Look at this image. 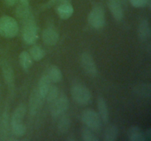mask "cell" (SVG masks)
Segmentation results:
<instances>
[{
  "label": "cell",
  "instance_id": "1",
  "mask_svg": "<svg viewBox=\"0 0 151 141\" xmlns=\"http://www.w3.org/2000/svg\"><path fill=\"white\" fill-rule=\"evenodd\" d=\"M19 32L17 21L10 16H2L0 18V35L5 38H16Z\"/></svg>",
  "mask_w": 151,
  "mask_h": 141
},
{
  "label": "cell",
  "instance_id": "2",
  "mask_svg": "<svg viewBox=\"0 0 151 141\" xmlns=\"http://www.w3.org/2000/svg\"><path fill=\"white\" fill-rule=\"evenodd\" d=\"M81 120L86 126L95 133L100 132L103 121L98 113L92 109H86L81 113Z\"/></svg>",
  "mask_w": 151,
  "mask_h": 141
},
{
  "label": "cell",
  "instance_id": "3",
  "mask_svg": "<svg viewBox=\"0 0 151 141\" xmlns=\"http://www.w3.org/2000/svg\"><path fill=\"white\" fill-rule=\"evenodd\" d=\"M71 95L77 104L87 105L91 101V93L86 85L83 84H75L71 88Z\"/></svg>",
  "mask_w": 151,
  "mask_h": 141
},
{
  "label": "cell",
  "instance_id": "4",
  "mask_svg": "<svg viewBox=\"0 0 151 141\" xmlns=\"http://www.w3.org/2000/svg\"><path fill=\"white\" fill-rule=\"evenodd\" d=\"M106 12L103 6L97 4L90 10L88 16V24L94 29H101L106 24Z\"/></svg>",
  "mask_w": 151,
  "mask_h": 141
},
{
  "label": "cell",
  "instance_id": "5",
  "mask_svg": "<svg viewBox=\"0 0 151 141\" xmlns=\"http://www.w3.org/2000/svg\"><path fill=\"white\" fill-rule=\"evenodd\" d=\"M22 38L24 42L27 45L32 46L36 43L38 39V28L35 21H30L24 24Z\"/></svg>",
  "mask_w": 151,
  "mask_h": 141
},
{
  "label": "cell",
  "instance_id": "6",
  "mask_svg": "<svg viewBox=\"0 0 151 141\" xmlns=\"http://www.w3.org/2000/svg\"><path fill=\"white\" fill-rule=\"evenodd\" d=\"M69 106V98L63 93L59 94L57 99L52 104L51 115L53 118H57L67 111Z\"/></svg>",
  "mask_w": 151,
  "mask_h": 141
},
{
  "label": "cell",
  "instance_id": "7",
  "mask_svg": "<svg viewBox=\"0 0 151 141\" xmlns=\"http://www.w3.org/2000/svg\"><path fill=\"white\" fill-rule=\"evenodd\" d=\"M80 63L84 71L91 77H95L97 75V65L93 56L88 52H83L80 57Z\"/></svg>",
  "mask_w": 151,
  "mask_h": 141
},
{
  "label": "cell",
  "instance_id": "8",
  "mask_svg": "<svg viewBox=\"0 0 151 141\" xmlns=\"http://www.w3.org/2000/svg\"><path fill=\"white\" fill-rule=\"evenodd\" d=\"M44 100V98L39 93L37 88L32 90L30 95H29V104H28L29 113L30 115L33 116L38 113V110H40L41 107L42 106Z\"/></svg>",
  "mask_w": 151,
  "mask_h": 141
},
{
  "label": "cell",
  "instance_id": "9",
  "mask_svg": "<svg viewBox=\"0 0 151 141\" xmlns=\"http://www.w3.org/2000/svg\"><path fill=\"white\" fill-rule=\"evenodd\" d=\"M108 7L112 16L116 21H121L124 18V10L120 0H109Z\"/></svg>",
  "mask_w": 151,
  "mask_h": 141
},
{
  "label": "cell",
  "instance_id": "10",
  "mask_svg": "<svg viewBox=\"0 0 151 141\" xmlns=\"http://www.w3.org/2000/svg\"><path fill=\"white\" fill-rule=\"evenodd\" d=\"M42 40L47 46H55L59 41V34L52 27H47L43 31Z\"/></svg>",
  "mask_w": 151,
  "mask_h": 141
},
{
  "label": "cell",
  "instance_id": "11",
  "mask_svg": "<svg viewBox=\"0 0 151 141\" xmlns=\"http://www.w3.org/2000/svg\"><path fill=\"white\" fill-rule=\"evenodd\" d=\"M137 33H138L139 39L142 42H147L150 40L151 36V31L150 23H149L148 20L143 19L142 21H141V22L139 24Z\"/></svg>",
  "mask_w": 151,
  "mask_h": 141
},
{
  "label": "cell",
  "instance_id": "12",
  "mask_svg": "<svg viewBox=\"0 0 151 141\" xmlns=\"http://www.w3.org/2000/svg\"><path fill=\"white\" fill-rule=\"evenodd\" d=\"M56 11L60 19H61L62 20H67L73 15L74 7L70 2L64 1L59 4Z\"/></svg>",
  "mask_w": 151,
  "mask_h": 141
},
{
  "label": "cell",
  "instance_id": "13",
  "mask_svg": "<svg viewBox=\"0 0 151 141\" xmlns=\"http://www.w3.org/2000/svg\"><path fill=\"white\" fill-rule=\"evenodd\" d=\"M127 137L131 141H144L145 140V131L138 126H131L127 131Z\"/></svg>",
  "mask_w": 151,
  "mask_h": 141
},
{
  "label": "cell",
  "instance_id": "14",
  "mask_svg": "<svg viewBox=\"0 0 151 141\" xmlns=\"http://www.w3.org/2000/svg\"><path fill=\"white\" fill-rule=\"evenodd\" d=\"M97 105L99 115L101 118L103 123L106 124L109 121V111L106 99L102 96L98 97L97 101Z\"/></svg>",
  "mask_w": 151,
  "mask_h": 141
},
{
  "label": "cell",
  "instance_id": "15",
  "mask_svg": "<svg viewBox=\"0 0 151 141\" xmlns=\"http://www.w3.org/2000/svg\"><path fill=\"white\" fill-rule=\"evenodd\" d=\"M27 110V108L26 104H19L15 109L14 112L12 114L11 119H10V125L23 123L24 118L25 115H26Z\"/></svg>",
  "mask_w": 151,
  "mask_h": 141
},
{
  "label": "cell",
  "instance_id": "16",
  "mask_svg": "<svg viewBox=\"0 0 151 141\" xmlns=\"http://www.w3.org/2000/svg\"><path fill=\"white\" fill-rule=\"evenodd\" d=\"M16 14L17 17L23 21L24 24L34 20V16L29 10V5L19 4L18 7H16Z\"/></svg>",
  "mask_w": 151,
  "mask_h": 141
},
{
  "label": "cell",
  "instance_id": "17",
  "mask_svg": "<svg viewBox=\"0 0 151 141\" xmlns=\"http://www.w3.org/2000/svg\"><path fill=\"white\" fill-rule=\"evenodd\" d=\"M1 70H2V74L4 82L7 84V86L10 88H14L15 74L11 66L8 63H4L2 65V67H1Z\"/></svg>",
  "mask_w": 151,
  "mask_h": 141
},
{
  "label": "cell",
  "instance_id": "18",
  "mask_svg": "<svg viewBox=\"0 0 151 141\" xmlns=\"http://www.w3.org/2000/svg\"><path fill=\"white\" fill-rule=\"evenodd\" d=\"M133 91L137 96L143 98H150L151 95L150 83H139L133 88Z\"/></svg>",
  "mask_w": 151,
  "mask_h": 141
},
{
  "label": "cell",
  "instance_id": "19",
  "mask_svg": "<svg viewBox=\"0 0 151 141\" xmlns=\"http://www.w3.org/2000/svg\"><path fill=\"white\" fill-rule=\"evenodd\" d=\"M71 126V120L70 118L68 115L63 114L59 117L58 121L57 124L58 132L60 135H64L69 132Z\"/></svg>",
  "mask_w": 151,
  "mask_h": 141
},
{
  "label": "cell",
  "instance_id": "20",
  "mask_svg": "<svg viewBox=\"0 0 151 141\" xmlns=\"http://www.w3.org/2000/svg\"><path fill=\"white\" fill-rule=\"evenodd\" d=\"M119 135V128L117 126L109 123L106 127L103 135V140L105 141H114L117 139Z\"/></svg>",
  "mask_w": 151,
  "mask_h": 141
},
{
  "label": "cell",
  "instance_id": "21",
  "mask_svg": "<svg viewBox=\"0 0 151 141\" xmlns=\"http://www.w3.org/2000/svg\"><path fill=\"white\" fill-rule=\"evenodd\" d=\"M50 86H51V81L50 80L47 75L44 74L41 76L39 81H38L37 89H38L39 93L41 94V95L44 99H45L46 95H47V92H48Z\"/></svg>",
  "mask_w": 151,
  "mask_h": 141
},
{
  "label": "cell",
  "instance_id": "22",
  "mask_svg": "<svg viewBox=\"0 0 151 141\" xmlns=\"http://www.w3.org/2000/svg\"><path fill=\"white\" fill-rule=\"evenodd\" d=\"M19 65L22 69L24 70H28L33 64V60L29 55V52L27 51H21L19 55Z\"/></svg>",
  "mask_w": 151,
  "mask_h": 141
},
{
  "label": "cell",
  "instance_id": "23",
  "mask_svg": "<svg viewBox=\"0 0 151 141\" xmlns=\"http://www.w3.org/2000/svg\"><path fill=\"white\" fill-rule=\"evenodd\" d=\"M47 75L51 82H53V83H58L62 80V78H63L61 70L55 65H52L49 68Z\"/></svg>",
  "mask_w": 151,
  "mask_h": 141
},
{
  "label": "cell",
  "instance_id": "24",
  "mask_svg": "<svg viewBox=\"0 0 151 141\" xmlns=\"http://www.w3.org/2000/svg\"><path fill=\"white\" fill-rule=\"evenodd\" d=\"M29 55L32 57V60L35 62H39L44 59L45 57L46 52L44 48L38 45H32V47L29 48Z\"/></svg>",
  "mask_w": 151,
  "mask_h": 141
},
{
  "label": "cell",
  "instance_id": "25",
  "mask_svg": "<svg viewBox=\"0 0 151 141\" xmlns=\"http://www.w3.org/2000/svg\"><path fill=\"white\" fill-rule=\"evenodd\" d=\"M59 94H60V91H59L58 88L57 86H55V85H51L48 92H47V95H46L45 99H47V102L52 104L57 99Z\"/></svg>",
  "mask_w": 151,
  "mask_h": 141
},
{
  "label": "cell",
  "instance_id": "26",
  "mask_svg": "<svg viewBox=\"0 0 151 141\" xmlns=\"http://www.w3.org/2000/svg\"><path fill=\"white\" fill-rule=\"evenodd\" d=\"M81 137H82V140L83 141H99V138L96 135L95 132L87 127L83 128L82 129Z\"/></svg>",
  "mask_w": 151,
  "mask_h": 141
},
{
  "label": "cell",
  "instance_id": "27",
  "mask_svg": "<svg viewBox=\"0 0 151 141\" xmlns=\"http://www.w3.org/2000/svg\"><path fill=\"white\" fill-rule=\"evenodd\" d=\"M10 126H11L12 133L16 137H22L26 134L27 129L24 123L10 125Z\"/></svg>",
  "mask_w": 151,
  "mask_h": 141
},
{
  "label": "cell",
  "instance_id": "28",
  "mask_svg": "<svg viewBox=\"0 0 151 141\" xmlns=\"http://www.w3.org/2000/svg\"><path fill=\"white\" fill-rule=\"evenodd\" d=\"M129 2L135 8H143L150 5V0H129Z\"/></svg>",
  "mask_w": 151,
  "mask_h": 141
},
{
  "label": "cell",
  "instance_id": "29",
  "mask_svg": "<svg viewBox=\"0 0 151 141\" xmlns=\"http://www.w3.org/2000/svg\"><path fill=\"white\" fill-rule=\"evenodd\" d=\"M4 1L7 6H13L17 3V0H4Z\"/></svg>",
  "mask_w": 151,
  "mask_h": 141
},
{
  "label": "cell",
  "instance_id": "30",
  "mask_svg": "<svg viewBox=\"0 0 151 141\" xmlns=\"http://www.w3.org/2000/svg\"><path fill=\"white\" fill-rule=\"evenodd\" d=\"M145 138L146 140H149L151 137V130L150 129H147V130H145Z\"/></svg>",
  "mask_w": 151,
  "mask_h": 141
},
{
  "label": "cell",
  "instance_id": "31",
  "mask_svg": "<svg viewBox=\"0 0 151 141\" xmlns=\"http://www.w3.org/2000/svg\"><path fill=\"white\" fill-rule=\"evenodd\" d=\"M17 2L24 5H29V0H17Z\"/></svg>",
  "mask_w": 151,
  "mask_h": 141
},
{
  "label": "cell",
  "instance_id": "32",
  "mask_svg": "<svg viewBox=\"0 0 151 141\" xmlns=\"http://www.w3.org/2000/svg\"><path fill=\"white\" fill-rule=\"evenodd\" d=\"M64 1H67L66 0H50V3L51 4H55V3H58V2H60L62 3V2H64Z\"/></svg>",
  "mask_w": 151,
  "mask_h": 141
}]
</instances>
